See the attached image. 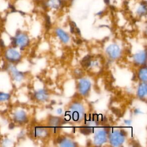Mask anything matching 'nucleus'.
<instances>
[{"label":"nucleus","mask_w":147,"mask_h":147,"mask_svg":"<svg viewBox=\"0 0 147 147\" xmlns=\"http://www.w3.org/2000/svg\"><path fill=\"white\" fill-rule=\"evenodd\" d=\"M4 57L10 63H17L21 59V54L14 47L8 48L4 51Z\"/></svg>","instance_id":"obj_1"},{"label":"nucleus","mask_w":147,"mask_h":147,"mask_svg":"<svg viewBox=\"0 0 147 147\" xmlns=\"http://www.w3.org/2000/svg\"><path fill=\"white\" fill-rule=\"evenodd\" d=\"M12 39L11 44L13 47L19 46L21 49L26 47L29 42L28 36L21 32H17L15 37H13Z\"/></svg>","instance_id":"obj_2"},{"label":"nucleus","mask_w":147,"mask_h":147,"mask_svg":"<svg viewBox=\"0 0 147 147\" xmlns=\"http://www.w3.org/2000/svg\"><path fill=\"white\" fill-rule=\"evenodd\" d=\"M7 69L11 75V78L16 82H20L24 78V75L22 72L18 71L16 67L13 65L10 64L7 67Z\"/></svg>","instance_id":"obj_3"},{"label":"nucleus","mask_w":147,"mask_h":147,"mask_svg":"<svg viewBox=\"0 0 147 147\" xmlns=\"http://www.w3.org/2000/svg\"><path fill=\"white\" fill-rule=\"evenodd\" d=\"M14 121L19 123H24L27 120V117L25 113L23 110H17L13 114Z\"/></svg>","instance_id":"obj_4"},{"label":"nucleus","mask_w":147,"mask_h":147,"mask_svg":"<svg viewBox=\"0 0 147 147\" xmlns=\"http://www.w3.org/2000/svg\"><path fill=\"white\" fill-rule=\"evenodd\" d=\"M107 52L112 58H117L120 55V49L117 45H111L107 49Z\"/></svg>","instance_id":"obj_5"},{"label":"nucleus","mask_w":147,"mask_h":147,"mask_svg":"<svg viewBox=\"0 0 147 147\" xmlns=\"http://www.w3.org/2000/svg\"><path fill=\"white\" fill-rule=\"evenodd\" d=\"M123 138L122 137V135L117 131L112 134L111 136V142L114 145H118L122 143Z\"/></svg>","instance_id":"obj_6"},{"label":"nucleus","mask_w":147,"mask_h":147,"mask_svg":"<svg viewBox=\"0 0 147 147\" xmlns=\"http://www.w3.org/2000/svg\"><path fill=\"white\" fill-rule=\"evenodd\" d=\"M90 84L88 80L86 79H82L80 82L79 84V89L80 92L82 93L83 94H85L86 93H87V92L90 88Z\"/></svg>","instance_id":"obj_7"},{"label":"nucleus","mask_w":147,"mask_h":147,"mask_svg":"<svg viewBox=\"0 0 147 147\" xmlns=\"http://www.w3.org/2000/svg\"><path fill=\"white\" fill-rule=\"evenodd\" d=\"M62 0H48L47 2V5L50 7L57 9L60 7L62 5Z\"/></svg>","instance_id":"obj_8"},{"label":"nucleus","mask_w":147,"mask_h":147,"mask_svg":"<svg viewBox=\"0 0 147 147\" xmlns=\"http://www.w3.org/2000/svg\"><path fill=\"white\" fill-rule=\"evenodd\" d=\"M137 13L140 16H144L146 14V3L145 1H142L140 3L139 7L137 9Z\"/></svg>","instance_id":"obj_9"},{"label":"nucleus","mask_w":147,"mask_h":147,"mask_svg":"<svg viewBox=\"0 0 147 147\" xmlns=\"http://www.w3.org/2000/svg\"><path fill=\"white\" fill-rule=\"evenodd\" d=\"M56 33L57 36L59 37V38L63 41V42H67L69 40V37L68 34L65 32H64L62 29L59 28L57 29Z\"/></svg>","instance_id":"obj_10"},{"label":"nucleus","mask_w":147,"mask_h":147,"mask_svg":"<svg viewBox=\"0 0 147 147\" xmlns=\"http://www.w3.org/2000/svg\"><path fill=\"white\" fill-rule=\"evenodd\" d=\"M106 141V137H105V133L103 131H99L98 134L96 135L95 138V142L96 144H102L104 141Z\"/></svg>","instance_id":"obj_11"},{"label":"nucleus","mask_w":147,"mask_h":147,"mask_svg":"<svg viewBox=\"0 0 147 147\" xmlns=\"http://www.w3.org/2000/svg\"><path fill=\"white\" fill-rule=\"evenodd\" d=\"M146 55L144 52H140L134 56V60L137 63H143L145 61Z\"/></svg>","instance_id":"obj_12"},{"label":"nucleus","mask_w":147,"mask_h":147,"mask_svg":"<svg viewBox=\"0 0 147 147\" xmlns=\"http://www.w3.org/2000/svg\"><path fill=\"white\" fill-rule=\"evenodd\" d=\"M10 94L0 91V103L7 102L10 99Z\"/></svg>","instance_id":"obj_13"},{"label":"nucleus","mask_w":147,"mask_h":147,"mask_svg":"<svg viewBox=\"0 0 147 147\" xmlns=\"http://www.w3.org/2000/svg\"><path fill=\"white\" fill-rule=\"evenodd\" d=\"M146 93V86L145 84H142L138 89V95L140 97H143Z\"/></svg>","instance_id":"obj_14"},{"label":"nucleus","mask_w":147,"mask_h":147,"mask_svg":"<svg viewBox=\"0 0 147 147\" xmlns=\"http://www.w3.org/2000/svg\"><path fill=\"white\" fill-rule=\"evenodd\" d=\"M140 78L141 80L144 81H146V68H142L139 74Z\"/></svg>","instance_id":"obj_15"},{"label":"nucleus","mask_w":147,"mask_h":147,"mask_svg":"<svg viewBox=\"0 0 147 147\" xmlns=\"http://www.w3.org/2000/svg\"><path fill=\"white\" fill-rule=\"evenodd\" d=\"M11 142L10 140L7 139V138H5V139H3L2 141V145L3 146H8L9 145V144Z\"/></svg>","instance_id":"obj_16"}]
</instances>
